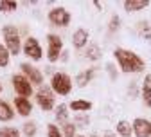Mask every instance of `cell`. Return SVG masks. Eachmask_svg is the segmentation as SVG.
Returning <instances> with one entry per match:
<instances>
[{
  "instance_id": "cell-7",
  "label": "cell",
  "mask_w": 151,
  "mask_h": 137,
  "mask_svg": "<svg viewBox=\"0 0 151 137\" xmlns=\"http://www.w3.org/2000/svg\"><path fill=\"white\" fill-rule=\"evenodd\" d=\"M13 87H14V90L18 94H20V97H29L32 94V85H31V81L27 80L24 74L13 76Z\"/></svg>"
},
{
  "instance_id": "cell-28",
  "label": "cell",
  "mask_w": 151,
  "mask_h": 137,
  "mask_svg": "<svg viewBox=\"0 0 151 137\" xmlns=\"http://www.w3.org/2000/svg\"><path fill=\"white\" fill-rule=\"evenodd\" d=\"M88 121H90L88 115H78V117H76V126H78V125H85V126H86Z\"/></svg>"
},
{
  "instance_id": "cell-1",
  "label": "cell",
  "mask_w": 151,
  "mask_h": 137,
  "mask_svg": "<svg viewBox=\"0 0 151 137\" xmlns=\"http://www.w3.org/2000/svg\"><path fill=\"white\" fill-rule=\"evenodd\" d=\"M113 56H115V60L119 62V67H121V70L122 72H126V74H137V72H142L144 70V67H146V63H144V60L139 56V54H135L133 51H128V49H115L113 51Z\"/></svg>"
},
{
  "instance_id": "cell-29",
  "label": "cell",
  "mask_w": 151,
  "mask_h": 137,
  "mask_svg": "<svg viewBox=\"0 0 151 137\" xmlns=\"http://www.w3.org/2000/svg\"><path fill=\"white\" fill-rule=\"evenodd\" d=\"M106 69H108V72H110V76H111V80H115V78H117V72H113V65H111V63H108V65H106Z\"/></svg>"
},
{
  "instance_id": "cell-26",
  "label": "cell",
  "mask_w": 151,
  "mask_h": 137,
  "mask_svg": "<svg viewBox=\"0 0 151 137\" xmlns=\"http://www.w3.org/2000/svg\"><path fill=\"white\" fill-rule=\"evenodd\" d=\"M47 135L49 137H63L56 125H47Z\"/></svg>"
},
{
  "instance_id": "cell-5",
  "label": "cell",
  "mask_w": 151,
  "mask_h": 137,
  "mask_svg": "<svg viewBox=\"0 0 151 137\" xmlns=\"http://www.w3.org/2000/svg\"><path fill=\"white\" fill-rule=\"evenodd\" d=\"M47 42H49V51H47V58L50 63H56L60 60V54L63 49V40L58 34H47Z\"/></svg>"
},
{
  "instance_id": "cell-13",
  "label": "cell",
  "mask_w": 151,
  "mask_h": 137,
  "mask_svg": "<svg viewBox=\"0 0 151 137\" xmlns=\"http://www.w3.org/2000/svg\"><path fill=\"white\" fill-rule=\"evenodd\" d=\"M14 107H16V112L24 117H27L32 112V105L27 97H14Z\"/></svg>"
},
{
  "instance_id": "cell-8",
  "label": "cell",
  "mask_w": 151,
  "mask_h": 137,
  "mask_svg": "<svg viewBox=\"0 0 151 137\" xmlns=\"http://www.w3.org/2000/svg\"><path fill=\"white\" fill-rule=\"evenodd\" d=\"M24 52H25V56H29L31 60H34V62L42 60V47H40V42H38L34 36H29L27 40H25Z\"/></svg>"
},
{
  "instance_id": "cell-16",
  "label": "cell",
  "mask_w": 151,
  "mask_h": 137,
  "mask_svg": "<svg viewBox=\"0 0 151 137\" xmlns=\"http://www.w3.org/2000/svg\"><path fill=\"white\" fill-rule=\"evenodd\" d=\"M115 130H117V133H119V135H122V137H131V133H133V125H131L129 121L121 119V121L117 123Z\"/></svg>"
},
{
  "instance_id": "cell-34",
  "label": "cell",
  "mask_w": 151,
  "mask_h": 137,
  "mask_svg": "<svg viewBox=\"0 0 151 137\" xmlns=\"http://www.w3.org/2000/svg\"><path fill=\"white\" fill-rule=\"evenodd\" d=\"M76 137H85V135H76Z\"/></svg>"
},
{
  "instance_id": "cell-19",
  "label": "cell",
  "mask_w": 151,
  "mask_h": 137,
  "mask_svg": "<svg viewBox=\"0 0 151 137\" xmlns=\"http://www.w3.org/2000/svg\"><path fill=\"white\" fill-rule=\"evenodd\" d=\"M56 121L58 123H67V119H68V107L67 105H58V108H56Z\"/></svg>"
},
{
  "instance_id": "cell-31",
  "label": "cell",
  "mask_w": 151,
  "mask_h": 137,
  "mask_svg": "<svg viewBox=\"0 0 151 137\" xmlns=\"http://www.w3.org/2000/svg\"><path fill=\"white\" fill-rule=\"evenodd\" d=\"M93 6H96L97 9H103V4H101V2H93Z\"/></svg>"
},
{
  "instance_id": "cell-18",
  "label": "cell",
  "mask_w": 151,
  "mask_h": 137,
  "mask_svg": "<svg viewBox=\"0 0 151 137\" xmlns=\"http://www.w3.org/2000/svg\"><path fill=\"white\" fill-rule=\"evenodd\" d=\"M13 115H14L13 108L6 101H0V121H11Z\"/></svg>"
},
{
  "instance_id": "cell-25",
  "label": "cell",
  "mask_w": 151,
  "mask_h": 137,
  "mask_svg": "<svg viewBox=\"0 0 151 137\" xmlns=\"http://www.w3.org/2000/svg\"><path fill=\"white\" fill-rule=\"evenodd\" d=\"M76 125H72V123H65L63 125V133H65V137H76Z\"/></svg>"
},
{
  "instance_id": "cell-4",
  "label": "cell",
  "mask_w": 151,
  "mask_h": 137,
  "mask_svg": "<svg viewBox=\"0 0 151 137\" xmlns=\"http://www.w3.org/2000/svg\"><path fill=\"white\" fill-rule=\"evenodd\" d=\"M36 103L42 110L49 112L54 108V94H52V88L47 87V85H42L36 92Z\"/></svg>"
},
{
  "instance_id": "cell-32",
  "label": "cell",
  "mask_w": 151,
  "mask_h": 137,
  "mask_svg": "<svg viewBox=\"0 0 151 137\" xmlns=\"http://www.w3.org/2000/svg\"><path fill=\"white\" fill-rule=\"evenodd\" d=\"M0 94H2V83H0Z\"/></svg>"
},
{
  "instance_id": "cell-17",
  "label": "cell",
  "mask_w": 151,
  "mask_h": 137,
  "mask_svg": "<svg viewBox=\"0 0 151 137\" xmlns=\"http://www.w3.org/2000/svg\"><path fill=\"white\" fill-rule=\"evenodd\" d=\"M68 108H72L74 112H88V110L92 108V103L86 101V99H76V101L70 103Z\"/></svg>"
},
{
  "instance_id": "cell-22",
  "label": "cell",
  "mask_w": 151,
  "mask_h": 137,
  "mask_svg": "<svg viewBox=\"0 0 151 137\" xmlns=\"http://www.w3.org/2000/svg\"><path fill=\"white\" fill-rule=\"evenodd\" d=\"M0 137H20V132L13 126H2L0 128Z\"/></svg>"
},
{
  "instance_id": "cell-9",
  "label": "cell",
  "mask_w": 151,
  "mask_h": 137,
  "mask_svg": "<svg viewBox=\"0 0 151 137\" xmlns=\"http://www.w3.org/2000/svg\"><path fill=\"white\" fill-rule=\"evenodd\" d=\"M20 69H22L24 76L27 78V80H29L31 83H34V85H40V87H42V83H43V74H42L40 70H38L34 65L22 63V65H20Z\"/></svg>"
},
{
  "instance_id": "cell-24",
  "label": "cell",
  "mask_w": 151,
  "mask_h": 137,
  "mask_svg": "<svg viewBox=\"0 0 151 137\" xmlns=\"http://www.w3.org/2000/svg\"><path fill=\"white\" fill-rule=\"evenodd\" d=\"M16 7H18L16 2H9V0H2L0 2V11L2 13H13V11H16Z\"/></svg>"
},
{
  "instance_id": "cell-20",
  "label": "cell",
  "mask_w": 151,
  "mask_h": 137,
  "mask_svg": "<svg viewBox=\"0 0 151 137\" xmlns=\"http://www.w3.org/2000/svg\"><path fill=\"white\" fill-rule=\"evenodd\" d=\"M9 56H11V52L7 51V47L4 43H0V67L9 65Z\"/></svg>"
},
{
  "instance_id": "cell-10",
  "label": "cell",
  "mask_w": 151,
  "mask_h": 137,
  "mask_svg": "<svg viewBox=\"0 0 151 137\" xmlns=\"http://www.w3.org/2000/svg\"><path fill=\"white\" fill-rule=\"evenodd\" d=\"M131 125H133V133L137 137H151V121L144 117H137Z\"/></svg>"
},
{
  "instance_id": "cell-12",
  "label": "cell",
  "mask_w": 151,
  "mask_h": 137,
  "mask_svg": "<svg viewBox=\"0 0 151 137\" xmlns=\"http://www.w3.org/2000/svg\"><path fill=\"white\" fill-rule=\"evenodd\" d=\"M88 38H90V34H88L86 29H78L74 33V36H72V43H74L76 49H83L88 43Z\"/></svg>"
},
{
  "instance_id": "cell-27",
  "label": "cell",
  "mask_w": 151,
  "mask_h": 137,
  "mask_svg": "<svg viewBox=\"0 0 151 137\" xmlns=\"http://www.w3.org/2000/svg\"><path fill=\"white\" fill-rule=\"evenodd\" d=\"M119 24H121V18H119L117 14H113V16L110 18V25H108V29H110V31H117V29H119Z\"/></svg>"
},
{
  "instance_id": "cell-15",
  "label": "cell",
  "mask_w": 151,
  "mask_h": 137,
  "mask_svg": "<svg viewBox=\"0 0 151 137\" xmlns=\"http://www.w3.org/2000/svg\"><path fill=\"white\" fill-rule=\"evenodd\" d=\"M93 76H96V69H86L83 72L78 74V78H76V83H78V87H86L92 80H93Z\"/></svg>"
},
{
  "instance_id": "cell-11",
  "label": "cell",
  "mask_w": 151,
  "mask_h": 137,
  "mask_svg": "<svg viewBox=\"0 0 151 137\" xmlns=\"http://www.w3.org/2000/svg\"><path fill=\"white\" fill-rule=\"evenodd\" d=\"M140 96H142L144 105L151 108V74L144 76V81L140 85Z\"/></svg>"
},
{
  "instance_id": "cell-30",
  "label": "cell",
  "mask_w": 151,
  "mask_h": 137,
  "mask_svg": "<svg viewBox=\"0 0 151 137\" xmlns=\"http://www.w3.org/2000/svg\"><path fill=\"white\" fill-rule=\"evenodd\" d=\"M103 137H115V133H113V132H104Z\"/></svg>"
},
{
  "instance_id": "cell-6",
  "label": "cell",
  "mask_w": 151,
  "mask_h": 137,
  "mask_svg": "<svg viewBox=\"0 0 151 137\" xmlns=\"http://www.w3.org/2000/svg\"><path fill=\"white\" fill-rule=\"evenodd\" d=\"M49 22L60 27H67L70 24V13L65 7H54L49 11Z\"/></svg>"
},
{
  "instance_id": "cell-23",
  "label": "cell",
  "mask_w": 151,
  "mask_h": 137,
  "mask_svg": "<svg viewBox=\"0 0 151 137\" xmlns=\"http://www.w3.org/2000/svg\"><path fill=\"white\" fill-rule=\"evenodd\" d=\"M22 132H24L27 137H34V135H36V123H34V121H27V123H24Z\"/></svg>"
},
{
  "instance_id": "cell-14",
  "label": "cell",
  "mask_w": 151,
  "mask_h": 137,
  "mask_svg": "<svg viewBox=\"0 0 151 137\" xmlns=\"http://www.w3.org/2000/svg\"><path fill=\"white\" fill-rule=\"evenodd\" d=\"M124 9L128 13H135V11H142L149 6V0H126V2L122 4Z\"/></svg>"
},
{
  "instance_id": "cell-21",
  "label": "cell",
  "mask_w": 151,
  "mask_h": 137,
  "mask_svg": "<svg viewBox=\"0 0 151 137\" xmlns=\"http://www.w3.org/2000/svg\"><path fill=\"white\" fill-rule=\"evenodd\" d=\"M86 58H88V60H93V62L99 60V58H101V49L97 45H90L86 49Z\"/></svg>"
},
{
  "instance_id": "cell-3",
  "label": "cell",
  "mask_w": 151,
  "mask_h": 137,
  "mask_svg": "<svg viewBox=\"0 0 151 137\" xmlns=\"http://www.w3.org/2000/svg\"><path fill=\"white\" fill-rule=\"evenodd\" d=\"M50 88L60 96H67L72 90V80L63 72H56L50 80Z\"/></svg>"
},
{
  "instance_id": "cell-33",
  "label": "cell",
  "mask_w": 151,
  "mask_h": 137,
  "mask_svg": "<svg viewBox=\"0 0 151 137\" xmlns=\"http://www.w3.org/2000/svg\"><path fill=\"white\" fill-rule=\"evenodd\" d=\"M90 137H97V135H96V133H92V135H90Z\"/></svg>"
},
{
  "instance_id": "cell-2",
  "label": "cell",
  "mask_w": 151,
  "mask_h": 137,
  "mask_svg": "<svg viewBox=\"0 0 151 137\" xmlns=\"http://www.w3.org/2000/svg\"><path fill=\"white\" fill-rule=\"evenodd\" d=\"M2 34H4V45L7 47V51L14 56L20 54L22 43H20V34H18L16 27L14 25H6L2 29Z\"/></svg>"
}]
</instances>
